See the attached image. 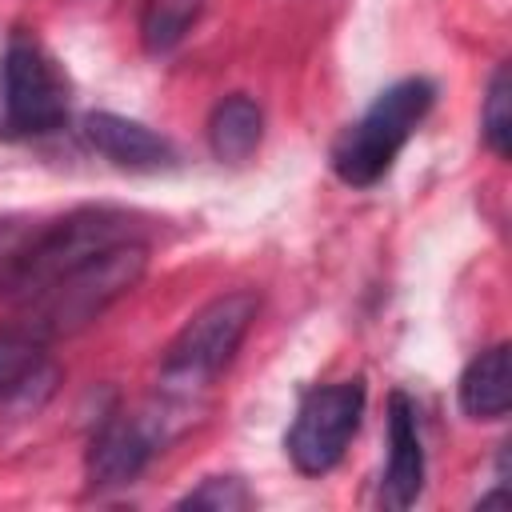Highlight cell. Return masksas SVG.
<instances>
[{"mask_svg":"<svg viewBox=\"0 0 512 512\" xmlns=\"http://www.w3.org/2000/svg\"><path fill=\"white\" fill-rule=\"evenodd\" d=\"M148 268V248L128 236L112 248H104L100 256L84 260L80 268L64 272L60 280H52L44 292H36L32 300H24V332L44 340H60L72 336L80 328H88L96 316H104L120 296H128L136 288V280Z\"/></svg>","mask_w":512,"mask_h":512,"instance_id":"6da1fadb","label":"cell"},{"mask_svg":"<svg viewBox=\"0 0 512 512\" xmlns=\"http://www.w3.org/2000/svg\"><path fill=\"white\" fill-rule=\"evenodd\" d=\"M436 104V84L424 76H404L396 84H388L356 124H348L340 132V140L332 144V172L340 184L348 188H372L380 184L396 156L404 152V144L416 136V128L424 124V116Z\"/></svg>","mask_w":512,"mask_h":512,"instance_id":"7a4b0ae2","label":"cell"},{"mask_svg":"<svg viewBox=\"0 0 512 512\" xmlns=\"http://www.w3.org/2000/svg\"><path fill=\"white\" fill-rule=\"evenodd\" d=\"M256 312H260V296L248 288L212 296L204 308H196L164 348L160 360L164 392L176 400H192L196 392H204L240 352Z\"/></svg>","mask_w":512,"mask_h":512,"instance_id":"3957f363","label":"cell"},{"mask_svg":"<svg viewBox=\"0 0 512 512\" xmlns=\"http://www.w3.org/2000/svg\"><path fill=\"white\" fill-rule=\"evenodd\" d=\"M72 88L52 52L28 36L12 32L0 60V140H36L68 124Z\"/></svg>","mask_w":512,"mask_h":512,"instance_id":"277c9868","label":"cell"},{"mask_svg":"<svg viewBox=\"0 0 512 512\" xmlns=\"http://www.w3.org/2000/svg\"><path fill=\"white\" fill-rule=\"evenodd\" d=\"M128 236H136V232H132V220L124 212H116V208H80V212H72V216H64V220L28 236V244H24V252H20L4 288L24 304L36 292H44L52 280H60L64 272L80 268L84 260L100 256L104 248H112Z\"/></svg>","mask_w":512,"mask_h":512,"instance_id":"5b68a950","label":"cell"},{"mask_svg":"<svg viewBox=\"0 0 512 512\" xmlns=\"http://www.w3.org/2000/svg\"><path fill=\"white\" fill-rule=\"evenodd\" d=\"M364 404H368V392H364L360 376L304 392L296 420L284 436V448H288V460L296 464V472H304V476L332 472L344 460L352 436L360 432Z\"/></svg>","mask_w":512,"mask_h":512,"instance_id":"8992f818","label":"cell"},{"mask_svg":"<svg viewBox=\"0 0 512 512\" xmlns=\"http://www.w3.org/2000/svg\"><path fill=\"white\" fill-rule=\"evenodd\" d=\"M168 436H172L168 416H156V412H140V416L116 412V416H104L100 428L88 440V452H84L88 484L92 488L132 484L148 468V460L164 448Z\"/></svg>","mask_w":512,"mask_h":512,"instance_id":"52a82bcc","label":"cell"},{"mask_svg":"<svg viewBox=\"0 0 512 512\" xmlns=\"http://www.w3.org/2000/svg\"><path fill=\"white\" fill-rule=\"evenodd\" d=\"M424 492V444L416 404L404 392L388 396V464L380 476V504L384 508H412Z\"/></svg>","mask_w":512,"mask_h":512,"instance_id":"ba28073f","label":"cell"},{"mask_svg":"<svg viewBox=\"0 0 512 512\" xmlns=\"http://www.w3.org/2000/svg\"><path fill=\"white\" fill-rule=\"evenodd\" d=\"M80 132L116 168H128V172H160V168H172L176 164L172 140L160 136V132H152L140 120L116 116V112H88Z\"/></svg>","mask_w":512,"mask_h":512,"instance_id":"9c48e42d","label":"cell"},{"mask_svg":"<svg viewBox=\"0 0 512 512\" xmlns=\"http://www.w3.org/2000/svg\"><path fill=\"white\" fill-rule=\"evenodd\" d=\"M56 388V368L44 360V344L24 328L0 332V400L40 408Z\"/></svg>","mask_w":512,"mask_h":512,"instance_id":"30bf717a","label":"cell"},{"mask_svg":"<svg viewBox=\"0 0 512 512\" xmlns=\"http://www.w3.org/2000/svg\"><path fill=\"white\" fill-rule=\"evenodd\" d=\"M456 396H460V408L472 420L508 416V404H512V348L500 340V344L476 352L468 360V368L460 372Z\"/></svg>","mask_w":512,"mask_h":512,"instance_id":"8fae6325","label":"cell"},{"mask_svg":"<svg viewBox=\"0 0 512 512\" xmlns=\"http://www.w3.org/2000/svg\"><path fill=\"white\" fill-rule=\"evenodd\" d=\"M264 112L252 96L232 92L208 112V148L220 164H240L260 148Z\"/></svg>","mask_w":512,"mask_h":512,"instance_id":"7c38bea8","label":"cell"},{"mask_svg":"<svg viewBox=\"0 0 512 512\" xmlns=\"http://www.w3.org/2000/svg\"><path fill=\"white\" fill-rule=\"evenodd\" d=\"M204 12V0H148L144 4V16H140V40L152 56L160 52H172L188 32L192 24L200 20Z\"/></svg>","mask_w":512,"mask_h":512,"instance_id":"4fadbf2b","label":"cell"},{"mask_svg":"<svg viewBox=\"0 0 512 512\" xmlns=\"http://www.w3.org/2000/svg\"><path fill=\"white\" fill-rule=\"evenodd\" d=\"M480 132L496 156L512 152V72H508V64H496V72L488 80L484 108H480Z\"/></svg>","mask_w":512,"mask_h":512,"instance_id":"5bb4252c","label":"cell"},{"mask_svg":"<svg viewBox=\"0 0 512 512\" xmlns=\"http://www.w3.org/2000/svg\"><path fill=\"white\" fill-rule=\"evenodd\" d=\"M176 508H212V512H240L252 508V492L244 488L240 476H208L200 480V488H192L188 496L176 500Z\"/></svg>","mask_w":512,"mask_h":512,"instance_id":"9a60e30c","label":"cell"},{"mask_svg":"<svg viewBox=\"0 0 512 512\" xmlns=\"http://www.w3.org/2000/svg\"><path fill=\"white\" fill-rule=\"evenodd\" d=\"M24 244H28V228L20 220H0V288L8 284V276H12Z\"/></svg>","mask_w":512,"mask_h":512,"instance_id":"2e32d148","label":"cell"}]
</instances>
